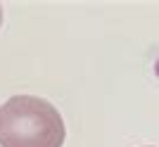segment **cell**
<instances>
[{"mask_svg":"<svg viewBox=\"0 0 159 147\" xmlns=\"http://www.w3.org/2000/svg\"><path fill=\"white\" fill-rule=\"evenodd\" d=\"M0 24H2V5H0Z\"/></svg>","mask_w":159,"mask_h":147,"instance_id":"7a4b0ae2","label":"cell"},{"mask_svg":"<svg viewBox=\"0 0 159 147\" xmlns=\"http://www.w3.org/2000/svg\"><path fill=\"white\" fill-rule=\"evenodd\" d=\"M64 119L36 95H14L0 105V147H62Z\"/></svg>","mask_w":159,"mask_h":147,"instance_id":"6da1fadb","label":"cell"}]
</instances>
